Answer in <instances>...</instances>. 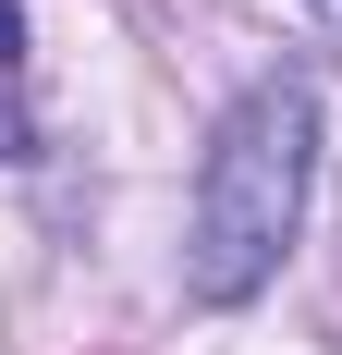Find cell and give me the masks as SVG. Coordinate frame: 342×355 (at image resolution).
Masks as SVG:
<instances>
[{"label": "cell", "instance_id": "cell-1", "mask_svg": "<svg viewBox=\"0 0 342 355\" xmlns=\"http://www.w3.org/2000/svg\"><path fill=\"white\" fill-rule=\"evenodd\" d=\"M306 184H318V86L269 73L220 110V135L196 159V209H183V294L196 306H244L269 282L294 233H306Z\"/></svg>", "mask_w": 342, "mask_h": 355}, {"label": "cell", "instance_id": "cell-2", "mask_svg": "<svg viewBox=\"0 0 342 355\" xmlns=\"http://www.w3.org/2000/svg\"><path fill=\"white\" fill-rule=\"evenodd\" d=\"M0 159H25V0H0Z\"/></svg>", "mask_w": 342, "mask_h": 355}, {"label": "cell", "instance_id": "cell-3", "mask_svg": "<svg viewBox=\"0 0 342 355\" xmlns=\"http://www.w3.org/2000/svg\"><path fill=\"white\" fill-rule=\"evenodd\" d=\"M318 12H330V25H342V0H318Z\"/></svg>", "mask_w": 342, "mask_h": 355}]
</instances>
